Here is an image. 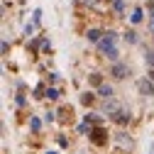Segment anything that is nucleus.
<instances>
[{"mask_svg":"<svg viewBox=\"0 0 154 154\" xmlns=\"http://www.w3.org/2000/svg\"><path fill=\"white\" fill-rule=\"evenodd\" d=\"M88 137H91V142H93L95 147H105V144H108V130L100 127V125H95V127L88 132Z\"/></svg>","mask_w":154,"mask_h":154,"instance_id":"nucleus-1","label":"nucleus"},{"mask_svg":"<svg viewBox=\"0 0 154 154\" xmlns=\"http://www.w3.org/2000/svg\"><path fill=\"white\" fill-rule=\"evenodd\" d=\"M115 144H118L120 149H127V152L134 147V142H132V137L127 132H118V134H115Z\"/></svg>","mask_w":154,"mask_h":154,"instance_id":"nucleus-2","label":"nucleus"},{"mask_svg":"<svg viewBox=\"0 0 154 154\" xmlns=\"http://www.w3.org/2000/svg\"><path fill=\"white\" fill-rule=\"evenodd\" d=\"M98 47H100V51H103V54H108L110 49H115V34H112V32L103 34V39L98 42Z\"/></svg>","mask_w":154,"mask_h":154,"instance_id":"nucleus-3","label":"nucleus"},{"mask_svg":"<svg viewBox=\"0 0 154 154\" xmlns=\"http://www.w3.org/2000/svg\"><path fill=\"white\" fill-rule=\"evenodd\" d=\"M112 76H115V79H125V76H130V69L125 64H115L112 66Z\"/></svg>","mask_w":154,"mask_h":154,"instance_id":"nucleus-4","label":"nucleus"},{"mask_svg":"<svg viewBox=\"0 0 154 154\" xmlns=\"http://www.w3.org/2000/svg\"><path fill=\"white\" fill-rule=\"evenodd\" d=\"M112 120H115V122H118V125H127V122H130V112H127V110H120V112H118V115H115V118H112Z\"/></svg>","mask_w":154,"mask_h":154,"instance_id":"nucleus-5","label":"nucleus"},{"mask_svg":"<svg viewBox=\"0 0 154 154\" xmlns=\"http://www.w3.org/2000/svg\"><path fill=\"white\" fill-rule=\"evenodd\" d=\"M105 112H110V115H112V118H115V115H118V112H120V105H118V103H115V100H105Z\"/></svg>","mask_w":154,"mask_h":154,"instance_id":"nucleus-6","label":"nucleus"},{"mask_svg":"<svg viewBox=\"0 0 154 154\" xmlns=\"http://www.w3.org/2000/svg\"><path fill=\"white\" fill-rule=\"evenodd\" d=\"M140 93H142V95H154L152 83H149V81H140Z\"/></svg>","mask_w":154,"mask_h":154,"instance_id":"nucleus-7","label":"nucleus"},{"mask_svg":"<svg viewBox=\"0 0 154 154\" xmlns=\"http://www.w3.org/2000/svg\"><path fill=\"white\" fill-rule=\"evenodd\" d=\"M100 95H103V98H105V100H112V88L103 83V86H100Z\"/></svg>","mask_w":154,"mask_h":154,"instance_id":"nucleus-8","label":"nucleus"},{"mask_svg":"<svg viewBox=\"0 0 154 154\" xmlns=\"http://www.w3.org/2000/svg\"><path fill=\"white\" fill-rule=\"evenodd\" d=\"M86 37H88L91 42H100V37H103V34H100V29H88Z\"/></svg>","mask_w":154,"mask_h":154,"instance_id":"nucleus-9","label":"nucleus"},{"mask_svg":"<svg viewBox=\"0 0 154 154\" xmlns=\"http://www.w3.org/2000/svg\"><path fill=\"white\" fill-rule=\"evenodd\" d=\"M93 100H95V95H93V93H83V95H81V103H83V105H91Z\"/></svg>","mask_w":154,"mask_h":154,"instance_id":"nucleus-10","label":"nucleus"},{"mask_svg":"<svg viewBox=\"0 0 154 154\" xmlns=\"http://www.w3.org/2000/svg\"><path fill=\"white\" fill-rule=\"evenodd\" d=\"M88 81H91V83H95V86H103V79H100V73H91V76H88Z\"/></svg>","mask_w":154,"mask_h":154,"instance_id":"nucleus-11","label":"nucleus"},{"mask_svg":"<svg viewBox=\"0 0 154 154\" xmlns=\"http://www.w3.org/2000/svg\"><path fill=\"white\" fill-rule=\"evenodd\" d=\"M130 20H132L134 25H137V22H142V10L137 8V10H134V12H132V17H130Z\"/></svg>","mask_w":154,"mask_h":154,"instance_id":"nucleus-12","label":"nucleus"},{"mask_svg":"<svg viewBox=\"0 0 154 154\" xmlns=\"http://www.w3.org/2000/svg\"><path fill=\"white\" fill-rule=\"evenodd\" d=\"M47 98H49V100H56V98H59V91H56V88H49V91H47Z\"/></svg>","mask_w":154,"mask_h":154,"instance_id":"nucleus-13","label":"nucleus"},{"mask_svg":"<svg viewBox=\"0 0 154 154\" xmlns=\"http://www.w3.org/2000/svg\"><path fill=\"white\" fill-rule=\"evenodd\" d=\"M86 122H93V125H100V118H98V115H86Z\"/></svg>","mask_w":154,"mask_h":154,"instance_id":"nucleus-14","label":"nucleus"},{"mask_svg":"<svg viewBox=\"0 0 154 154\" xmlns=\"http://www.w3.org/2000/svg\"><path fill=\"white\" fill-rule=\"evenodd\" d=\"M105 56H108V59H110V61H118V49H110V51H108Z\"/></svg>","mask_w":154,"mask_h":154,"instance_id":"nucleus-15","label":"nucleus"},{"mask_svg":"<svg viewBox=\"0 0 154 154\" xmlns=\"http://www.w3.org/2000/svg\"><path fill=\"white\" fill-rule=\"evenodd\" d=\"M125 39H127V42H137V34H134V32H127Z\"/></svg>","mask_w":154,"mask_h":154,"instance_id":"nucleus-16","label":"nucleus"},{"mask_svg":"<svg viewBox=\"0 0 154 154\" xmlns=\"http://www.w3.org/2000/svg\"><path fill=\"white\" fill-rule=\"evenodd\" d=\"M147 61H149V64L154 66V54H149V56H147Z\"/></svg>","mask_w":154,"mask_h":154,"instance_id":"nucleus-17","label":"nucleus"},{"mask_svg":"<svg viewBox=\"0 0 154 154\" xmlns=\"http://www.w3.org/2000/svg\"><path fill=\"white\" fill-rule=\"evenodd\" d=\"M149 76H152V81H154V71H152V73H149Z\"/></svg>","mask_w":154,"mask_h":154,"instance_id":"nucleus-18","label":"nucleus"}]
</instances>
